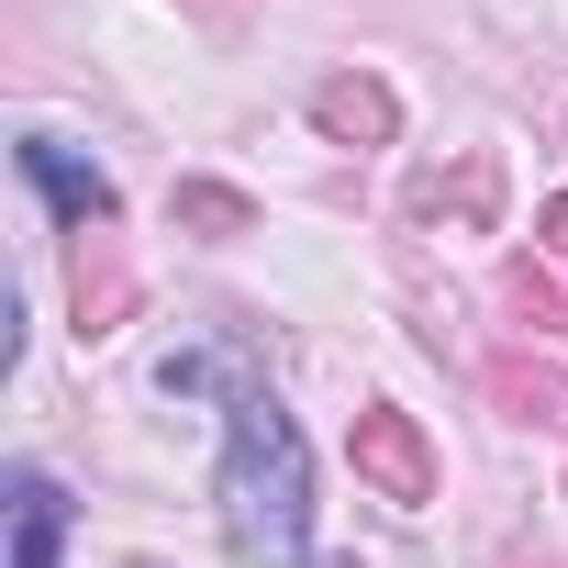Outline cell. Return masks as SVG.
<instances>
[{
    "mask_svg": "<svg viewBox=\"0 0 568 568\" xmlns=\"http://www.w3.org/2000/svg\"><path fill=\"white\" fill-rule=\"evenodd\" d=\"M57 546H68V490L45 468H23L12 479V568H57Z\"/></svg>",
    "mask_w": 568,
    "mask_h": 568,
    "instance_id": "5",
    "label": "cell"
},
{
    "mask_svg": "<svg viewBox=\"0 0 568 568\" xmlns=\"http://www.w3.org/2000/svg\"><path fill=\"white\" fill-rule=\"evenodd\" d=\"M23 179H34V190H45V201H57L79 234H90V223H112V179H101L90 156H68L57 134H34V145H23Z\"/></svg>",
    "mask_w": 568,
    "mask_h": 568,
    "instance_id": "3",
    "label": "cell"
},
{
    "mask_svg": "<svg viewBox=\"0 0 568 568\" xmlns=\"http://www.w3.org/2000/svg\"><path fill=\"white\" fill-rule=\"evenodd\" d=\"M546 245H557V256H568V201H557V212H546Z\"/></svg>",
    "mask_w": 568,
    "mask_h": 568,
    "instance_id": "8",
    "label": "cell"
},
{
    "mask_svg": "<svg viewBox=\"0 0 568 568\" xmlns=\"http://www.w3.org/2000/svg\"><path fill=\"white\" fill-rule=\"evenodd\" d=\"M357 479H368L379 501L424 513V501H435V457H424V424H413V413H390V402H368V413H357Z\"/></svg>",
    "mask_w": 568,
    "mask_h": 568,
    "instance_id": "2",
    "label": "cell"
},
{
    "mask_svg": "<svg viewBox=\"0 0 568 568\" xmlns=\"http://www.w3.org/2000/svg\"><path fill=\"white\" fill-rule=\"evenodd\" d=\"M179 223H201V234H245V201L212 190V179H190V190H179Z\"/></svg>",
    "mask_w": 568,
    "mask_h": 568,
    "instance_id": "6",
    "label": "cell"
},
{
    "mask_svg": "<svg viewBox=\"0 0 568 568\" xmlns=\"http://www.w3.org/2000/svg\"><path fill=\"white\" fill-rule=\"evenodd\" d=\"M223 535L245 568H313V457H302V424L278 413L267 390H234L223 402Z\"/></svg>",
    "mask_w": 568,
    "mask_h": 568,
    "instance_id": "1",
    "label": "cell"
},
{
    "mask_svg": "<svg viewBox=\"0 0 568 568\" xmlns=\"http://www.w3.org/2000/svg\"><path fill=\"white\" fill-rule=\"evenodd\" d=\"M313 123H324L335 145H390L402 101H390L379 79H324V90H313Z\"/></svg>",
    "mask_w": 568,
    "mask_h": 568,
    "instance_id": "4",
    "label": "cell"
},
{
    "mask_svg": "<svg viewBox=\"0 0 568 568\" xmlns=\"http://www.w3.org/2000/svg\"><path fill=\"white\" fill-rule=\"evenodd\" d=\"M212 12H245V0H212Z\"/></svg>",
    "mask_w": 568,
    "mask_h": 568,
    "instance_id": "9",
    "label": "cell"
},
{
    "mask_svg": "<svg viewBox=\"0 0 568 568\" xmlns=\"http://www.w3.org/2000/svg\"><path fill=\"white\" fill-rule=\"evenodd\" d=\"M501 390H513L524 413H546V424L568 435V379H535V368H501Z\"/></svg>",
    "mask_w": 568,
    "mask_h": 568,
    "instance_id": "7",
    "label": "cell"
}]
</instances>
